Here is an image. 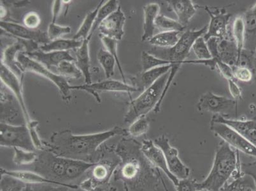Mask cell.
Returning <instances> with one entry per match:
<instances>
[{"mask_svg": "<svg viewBox=\"0 0 256 191\" xmlns=\"http://www.w3.org/2000/svg\"><path fill=\"white\" fill-rule=\"evenodd\" d=\"M238 150L235 151L225 142H220L216 150L212 167L206 178L196 183L198 190L222 191L228 182L240 176Z\"/></svg>", "mask_w": 256, "mask_h": 191, "instance_id": "3957f363", "label": "cell"}, {"mask_svg": "<svg viewBox=\"0 0 256 191\" xmlns=\"http://www.w3.org/2000/svg\"><path fill=\"white\" fill-rule=\"evenodd\" d=\"M210 130L232 148L256 158V146L228 125L211 120Z\"/></svg>", "mask_w": 256, "mask_h": 191, "instance_id": "9c48e42d", "label": "cell"}, {"mask_svg": "<svg viewBox=\"0 0 256 191\" xmlns=\"http://www.w3.org/2000/svg\"><path fill=\"white\" fill-rule=\"evenodd\" d=\"M160 6L156 3L148 4L144 6V34L142 36L143 42L150 41L155 36L156 20L160 14Z\"/></svg>", "mask_w": 256, "mask_h": 191, "instance_id": "7402d4cb", "label": "cell"}, {"mask_svg": "<svg viewBox=\"0 0 256 191\" xmlns=\"http://www.w3.org/2000/svg\"><path fill=\"white\" fill-rule=\"evenodd\" d=\"M232 36L238 51V57L244 48L246 43V29L243 17L239 16L235 18L232 25Z\"/></svg>", "mask_w": 256, "mask_h": 191, "instance_id": "f546056e", "label": "cell"}, {"mask_svg": "<svg viewBox=\"0 0 256 191\" xmlns=\"http://www.w3.org/2000/svg\"><path fill=\"white\" fill-rule=\"evenodd\" d=\"M160 182H162V186H164V188L165 191H172L170 188H169L168 186L167 185L166 182L164 181V174H162V172H160Z\"/></svg>", "mask_w": 256, "mask_h": 191, "instance_id": "816d5d0a", "label": "cell"}, {"mask_svg": "<svg viewBox=\"0 0 256 191\" xmlns=\"http://www.w3.org/2000/svg\"><path fill=\"white\" fill-rule=\"evenodd\" d=\"M98 60L103 68L107 79L114 76V68L117 64L115 58L108 51L100 50L98 53Z\"/></svg>", "mask_w": 256, "mask_h": 191, "instance_id": "1f68e13d", "label": "cell"}, {"mask_svg": "<svg viewBox=\"0 0 256 191\" xmlns=\"http://www.w3.org/2000/svg\"><path fill=\"white\" fill-rule=\"evenodd\" d=\"M0 145L4 148H18L28 151H37L28 128L26 124L13 125L1 122Z\"/></svg>", "mask_w": 256, "mask_h": 191, "instance_id": "52a82bcc", "label": "cell"}, {"mask_svg": "<svg viewBox=\"0 0 256 191\" xmlns=\"http://www.w3.org/2000/svg\"><path fill=\"white\" fill-rule=\"evenodd\" d=\"M169 76L170 72L158 79L150 88L144 90L136 98L130 102L124 117L126 123L132 124L138 118L146 116L150 111L154 110L164 92Z\"/></svg>", "mask_w": 256, "mask_h": 191, "instance_id": "5b68a950", "label": "cell"}, {"mask_svg": "<svg viewBox=\"0 0 256 191\" xmlns=\"http://www.w3.org/2000/svg\"><path fill=\"white\" fill-rule=\"evenodd\" d=\"M128 134V130L118 126L89 134H75L70 130H64L52 134L48 149L60 157L95 163L93 160L100 146L118 135Z\"/></svg>", "mask_w": 256, "mask_h": 191, "instance_id": "7a4b0ae2", "label": "cell"}, {"mask_svg": "<svg viewBox=\"0 0 256 191\" xmlns=\"http://www.w3.org/2000/svg\"><path fill=\"white\" fill-rule=\"evenodd\" d=\"M23 22L28 28L36 30L40 24L41 18L36 12H30L25 16Z\"/></svg>", "mask_w": 256, "mask_h": 191, "instance_id": "f6af8a7d", "label": "cell"}, {"mask_svg": "<svg viewBox=\"0 0 256 191\" xmlns=\"http://www.w3.org/2000/svg\"><path fill=\"white\" fill-rule=\"evenodd\" d=\"M70 90H84L90 93L96 98L98 102H101L98 93L100 92H138L139 88L134 86L128 85L124 82L116 80H107L90 84H84L80 86H70Z\"/></svg>", "mask_w": 256, "mask_h": 191, "instance_id": "4fadbf2b", "label": "cell"}, {"mask_svg": "<svg viewBox=\"0 0 256 191\" xmlns=\"http://www.w3.org/2000/svg\"><path fill=\"white\" fill-rule=\"evenodd\" d=\"M232 73L234 80L243 82H249L252 80L254 76L253 72L250 69L243 66H234L232 68Z\"/></svg>", "mask_w": 256, "mask_h": 191, "instance_id": "7bdbcfd3", "label": "cell"}, {"mask_svg": "<svg viewBox=\"0 0 256 191\" xmlns=\"http://www.w3.org/2000/svg\"><path fill=\"white\" fill-rule=\"evenodd\" d=\"M88 38L84 40L82 45L76 50V64L82 72L85 78L86 84H92V74H90V42Z\"/></svg>", "mask_w": 256, "mask_h": 191, "instance_id": "44dd1931", "label": "cell"}, {"mask_svg": "<svg viewBox=\"0 0 256 191\" xmlns=\"http://www.w3.org/2000/svg\"><path fill=\"white\" fill-rule=\"evenodd\" d=\"M23 191H34V190H32L31 185H30V184H27L26 187L25 188L24 190Z\"/></svg>", "mask_w": 256, "mask_h": 191, "instance_id": "11a10c76", "label": "cell"}, {"mask_svg": "<svg viewBox=\"0 0 256 191\" xmlns=\"http://www.w3.org/2000/svg\"><path fill=\"white\" fill-rule=\"evenodd\" d=\"M34 191H76L75 188L68 186L54 185V184H34L31 185Z\"/></svg>", "mask_w": 256, "mask_h": 191, "instance_id": "ee69618b", "label": "cell"}, {"mask_svg": "<svg viewBox=\"0 0 256 191\" xmlns=\"http://www.w3.org/2000/svg\"><path fill=\"white\" fill-rule=\"evenodd\" d=\"M180 32H160L155 34L150 40V43L156 48H173L178 43L182 36Z\"/></svg>", "mask_w": 256, "mask_h": 191, "instance_id": "4316f807", "label": "cell"}, {"mask_svg": "<svg viewBox=\"0 0 256 191\" xmlns=\"http://www.w3.org/2000/svg\"><path fill=\"white\" fill-rule=\"evenodd\" d=\"M218 50L221 62L229 65L232 68L236 66L238 51L234 40H220Z\"/></svg>", "mask_w": 256, "mask_h": 191, "instance_id": "603a6c76", "label": "cell"}, {"mask_svg": "<svg viewBox=\"0 0 256 191\" xmlns=\"http://www.w3.org/2000/svg\"><path fill=\"white\" fill-rule=\"evenodd\" d=\"M141 149L144 156L152 163L153 166L164 172L173 183L174 187L178 186V179L170 172L164 152L155 145L154 141L151 140H144L141 143Z\"/></svg>", "mask_w": 256, "mask_h": 191, "instance_id": "9a60e30c", "label": "cell"}, {"mask_svg": "<svg viewBox=\"0 0 256 191\" xmlns=\"http://www.w3.org/2000/svg\"><path fill=\"white\" fill-rule=\"evenodd\" d=\"M1 29L10 34L16 38L26 40L34 41L37 44H48L50 42L48 38V32L40 30L28 28L25 26L18 23L1 22H0Z\"/></svg>", "mask_w": 256, "mask_h": 191, "instance_id": "5bb4252c", "label": "cell"}, {"mask_svg": "<svg viewBox=\"0 0 256 191\" xmlns=\"http://www.w3.org/2000/svg\"><path fill=\"white\" fill-rule=\"evenodd\" d=\"M197 182L188 178L179 180L178 186H176V191H196Z\"/></svg>", "mask_w": 256, "mask_h": 191, "instance_id": "bcb514c9", "label": "cell"}, {"mask_svg": "<svg viewBox=\"0 0 256 191\" xmlns=\"http://www.w3.org/2000/svg\"><path fill=\"white\" fill-rule=\"evenodd\" d=\"M171 68L172 64H168L143 72L140 76L139 82L140 85L139 86V90L142 88L144 92V90L150 88L158 79L170 71Z\"/></svg>", "mask_w": 256, "mask_h": 191, "instance_id": "484cf974", "label": "cell"}, {"mask_svg": "<svg viewBox=\"0 0 256 191\" xmlns=\"http://www.w3.org/2000/svg\"><path fill=\"white\" fill-rule=\"evenodd\" d=\"M18 66L22 69L23 73L31 72L39 74L44 78L48 79L59 88L64 100H69L70 97V90L68 81L64 76L56 74L50 69L40 64L36 60L32 59L26 55L24 52L18 54L17 58Z\"/></svg>", "mask_w": 256, "mask_h": 191, "instance_id": "ba28073f", "label": "cell"}, {"mask_svg": "<svg viewBox=\"0 0 256 191\" xmlns=\"http://www.w3.org/2000/svg\"><path fill=\"white\" fill-rule=\"evenodd\" d=\"M0 191H23L27 184L8 176H1Z\"/></svg>", "mask_w": 256, "mask_h": 191, "instance_id": "f35d334b", "label": "cell"}, {"mask_svg": "<svg viewBox=\"0 0 256 191\" xmlns=\"http://www.w3.org/2000/svg\"><path fill=\"white\" fill-rule=\"evenodd\" d=\"M14 150L13 162L18 166L34 164L38 158L37 151H28L18 148H14Z\"/></svg>", "mask_w": 256, "mask_h": 191, "instance_id": "836d02e7", "label": "cell"}, {"mask_svg": "<svg viewBox=\"0 0 256 191\" xmlns=\"http://www.w3.org/2000/svg\"><path fill=\"white\" fill-rule=\"evenodd\" d=\"M243 66L248 68L255 74L256 72V56L254 53L249 50H246L245 48L242 50L240 55L239 56L236 66Z\"/></svg>", "mask_w": 256, "mask_h": 191, "instance_id": "ab89813d", "label": "cell"}, {"mask_svg": "<svg viewBox=\"0 0 256 191\" xmlns=\"http://www.w3.org/2000/svg\"></svg>", "mask_w": 256, "mask_h": 191, "instance_id": "94428289", "label": "cell"}, {"mask_svg": "<svg viewBox=\"0 0 256 191\" xmlns=\"http://www.w3.org/2000/svg\"><path fill=\"white\" fill-rule=\"evenodd\" d=\"M118 6H118V1L110 0V1L106 2L100 8L98 12L96 20H95L94 25H93L92 29L88 38L92 39L93 34L97 29H98L101 23L117 10Z\"/></svg>", "mask_w": 256, "mask_h": 191, "instance_id": "f1b7e54d", "label": "cell"}, {"mask_svg": "<svg viewBox=\"0 0 256 191\" xmlns=\"http://www.w3.org/2000/svg\"><path fill=\"white\" fill-rule=\"evenodd\" d=\"M150 121L146 116H142L132 122L128 128V134L132 138L142 136L150 129Z\"/></svg>", "mask_w": 256, "mask_h": 191, "instance_id": "74e56055", "label": "cell"}, {"mask_svg": "<svg viewBox=\"0 0 256 191\" xmlns=\"http://www.w3.org/2000/svg\"><path fill=\"white\" fill-rule=\"evenodd\" d=\"M204 9L210 18L207 32L203 36L206 42L212 38L229 39L228 38V26L232 15L228 14L224 8L212 10L210 8L206 6Z\"/></svg>", "mask_w": 256, "mask_h": 191, "instance_id": "7c38bea8", "label": "cell"}, {"mask_svg": "<svg viewBox=\"0 0 256 191\" xmlns=\"http://www.w3.org/2000/svg\"><path fill=\"white\" fill-rule=\"evenodd\" d=\"M154 143L164 152L165 160L170 172L178 180L188 178L190 169L182 162L178 156V151L170 144L169 140L164 135L158 137Z\"/></svg>", "mask_w": 256, "mask_h": 191, "instance_id": "30bf717a", "label": "cell"}, {"mask_svg": "<svg viewBox=\"0 0 256 191\" xmlns=\"http://www.w3.org/2000/svg\"><path fill=\"white\" fill-rule=\"evenodd\" d=\"M4 12H6V8L1 6V18H3L6 15Z\"/></svg>", "mask_w": 256, "mask_h": 191, "instance_id": "db71d44e", "label": "cell"}, {"mask_svg": "<svg viewBox=\"0 0 256 191\" xmlns=\"http://www.w3.org/2000/svg\"><path fill=\"white\" fill-rule=\"evenodd\" d=\"M248 174H250L251 176H253V178H254L255 182H256V174H252V173H248Z\"/></svg>", "mask_w": 256, "mask_h": 191, "instance_id": "9f6ffc18", "label": "cell"}, {"mask_svg": "<svg viewBox=\"0 0 256 191\" xmlns=\"http://www.w3.org/2000/svg\"><path fill=\"white\" fill-rule=\"evenodd\" d=\"M100 40L103 43L104 48H106V50L108 51L110 54L112 55L114 58H115L116 62L118 66V70H120L121 78H122L123 81L124 83L126 82L124 72H123L122 66H121L120 60L118 59V40L115 39L108 38V37L104 36L102 34H99Z\"/></svg>", "mask_w": 256, "mask_h": 191, "instance_id": "8d00e7d4", "label": "cell"}, {"mask_svg": "<svg viewBox=\"0 0 256 191\" xmlns=\"http://www.w3.org/2000/svg\"><path fill=\"white\" fill-rule=\"evenodd\" d=\"M167 2L170 8L178 16V22L184 26L186 27L196 14L197 8L192 0H170Z\"/></svg>", "mask_w": 256, "mask_h": 191, "instance_id": "ffe728a7", "label": "cell"}, {"mask_svg": "<svg viewBox=\"0 0 256 191\" xmlns=\"http://www.w3.org/2000/svg\"><path fill=\"white\" fill-rule=\"evenodd\" d=\"M220 59L217 58H212L210 60H186L184 64H204V66L210 68L212 70H214L217 68V62Z\"/></svg>", "mask_w": 256, "mask_h": 191, "instance_id": "7dc6e473", "label": "cell"}, {"mask_svg": "<svg viewBox=\"0 0 256 191\" xmlns=\"http://www.w3.org/2000/svg\"><path fill=\"white\" fill-rule=\"evenodd\" d=\"M83 40L75 39L59 38L51 41L48 44L40 46V50L43 52H64L70 50H76L82 45Z\"/></svg>", "mask_w": 256, "mask_h": 191, "instance_id": "cb8c5ba5", "label": "cell"}, {"mask_svg": "<svg viewBox=\"0 0 256 191\" xmlns=\"http://www.w3.org/2000/svg\"><path fill=\"white\" fill-rule=\"evenodd\" d=\"M197 60H210L212 58L208 46L203 36H200L194 42L192 46Z\"/></svg>", "mask_w": 256, "mask_h": 191, "instance_id": "60d3db41", "label": "cell"}, {"mask_svg": "<svg viewBox=\"0 0 256 191\" xmlns=\"http://www.w3.org/2000/svg\"><path fill=\"white\" fill-rule=\"evenodd\" d=\"M56 69L58 74L65 78L78 79L83 76L82 72L76 66L75 62L64 60L58 65Z\"/></svg>", "mask_w": 256, "mask_h": 191, "instance_id": "d6a6232c", "label": "cell"}, {"mask_svg": "<svg viewBox=\"0 0 256 191\" xmlns=\"http://www.w3.org/2000/svg\"><path fill=\"white\" fill-rule=\"evenodd\" d=\"M196 191H209L208 190H198Z\"/></svg>", "mask_w": 256, "mask_h": 191, "instance_id": "91938a15", "label": "cell"}, {"mask_svg": "<svg viewBox=\"0 0 256 191\" xmlns=\"http://www.w3.org/2000/svg\"><path fill=\"white\" fill-rule=\"evenodd\" d=\"M217 68L221 74H222L226 80H229V79L234 80V73H232V67H230L229 65L221 62L220 60H218L217 62Z\"/></svg>", "mask_w": 256, "mask_h": 191, "instance_id": "c3c4849f", "label": "cell"}, {"mask_svg": "<svg viewBox=\"0 0 256 191\" xmlns=\"http://www.w3.org/2000/svg\"><path fill=\"white\" fill-rule=\"evenodd\" d=\"M141 58L143 72L148 71L155 68L164 66V65L172 64L171 62L168 60L160 59L146 51H143L142 52Z\"/></svg>", "mask_w": 256, "mask_h": 191, "instance_id": "d590c367", "label": "cell"}, {"mask_svg": "<svg viewBox=\"0 0 256 191\" xmlns=\"http://www.w3.org/2000/svg\"><path fill=\"white\" fill-rule=\"evenodd\" d=\"M212 120L228 125L256 148V118L249 120H232L220 115H214Z\"/></svg>", "mask_w": 256, "mask_h": 191, "instance_id": "e0dca14e", "label": "cell"}, {"mask_svg": "<svg viewBox=\"0 0 256 191\" xmlns=\"http://www.w3.org/2000/svg\"><path fill=\"white\" fill-rule=\"evenodd\" d=\"M71 28L66 26H60L56 23L51 22L48 25V36L50 42L59 39L60 36L70 34Z\"/></svg>", "mask_w": 256, "mask_h": 191, "instance_id": "b9f144b4", "label": "cell"}, {"mask_svg": "<svg viewBox=\"0 0 256 191\" xmlns=\"http://www.w3.org/2000/svg\"><path fill=\"white\" fill-rule=\"evenodd\" d=\"M108 191H118L116 188H111L110 190H108Z\"/></svg>", "mask_w": 256, "mask_h": 191, "instance_id": "680465c9", "label": "cell"}, {"mask_svg": "<svg viewBox=\"0 0 256 191\" xmlns=\"http://www.w3.org/2000/svg\"><path fill=\"white\" fill-rule=\"evenodd\" d=\"M197 107L199 111L209 112L224 117V115L228 116L236 109V102L212 92H207L200 98Z\"/></svg>", "mask_w": 256, "mask_h": 191, "instance_id": "8fae6325", "label": "cell"}, {"mask_svg": "<svg viewBox=\"0 0 256 191\" xmlns=\"http://www.w3.org/2000/svg\"><path fill=\"white\" fill-rule=\"evenodd\" d=\"M156 29L160 32H183L186 27L182 25L178 20H172L164 15L159 14L155 22Z\"/></svg>", "mask_w": 256, "mask_h": 191, "instance_id": "4dcf8cb0", "label": "cell"}, {"mask_svg": "<svg viewBox=\"0 0 256 191\" xmlns=\"http://www.w3.org/2000/svg\"><path fill=\"white\" fill-rule=\"evenodd\" d=\"M256 164V160H255L254 162H252V163H250V164H248V166H255V165Z\"/></svg>", "mask_w": 256, "mask_h": 191, "instance_id": "6f0895ef", "label": "cell"}, {"mask_svg": "<svg viewBox=\"0 0 256 191\" xmlns=\"http://www.w3.org/2000/svg\"><path fill=\"white\" fill-rule=\"evenodd\" d=\"M208 29V25L198 30H187L184 32L178 43L173 48H157L152 50V54L160 59L168 60L171 62L172 68L170 71V76L168 82L172 84L176 78L186 58L190 55L194 42L200 36H203Z\"/></svg>", "mask_w": 256, "mask_h": 191, "instance_id": "277c9868", "label": "cell"}, {"mask_svg": "<svg viewBox=\"0 0 256 191\" xmlns=\"http://www.w3.org/2000/svg\"><path fill=\"white\" fill-rule=\"evenodd\" d=\"M62 4H64V2L60 1V0H56V1L54 2L52 22L56 23V22L60 11H62Z\"/></svg>", "mask_w": 256, "mask_h": 191, "instance_id": "f907efd6", "label": "cell"}, {"mask_svg": "<svg viewBox=\"0 0 256 191\" xmlns=\"http://www.w3.org/2000/svg\"><path fill=\"white\" fill-rule=\"evenodd\" d=\"M0 172H1V176H8L14 177V178H17L18 180L22 181L25 184H30V185L48 184L68 186V187L75 188H80V186H79L78 184H67L52 181L34 171H27V170H8L4 169V168H1Z\"/></svg>", "mask_w": 256, "mask_h": 191, "instance_id": "ac0fdd59", "label": "cell"}, {"mask_svg": "<svg viewBox=\"0 0 256 191\" xmlns=\"http://www.w3.org/2000/svg\"><path fill=\"white\" fill-rule=\"evenodd\" d=\"M104 2V1L102 0L94 10L89 12L87 14L83 20L82 24L79 28L73 39L78 40H84L88 38L92 29L95 20H96L98 12L100 8L103 6Z\"/></svg>", "mask_w": 256, "mask_h": 191, "instance_id": "83f0119b", "label": "cell"}, {"mask_svg": "<svg viewBox=\"0 0 256 191\" xmlns=\"http://www.w3.org/2000/svg\"><path fill=\"white\" fill-rule=\"evenodd\" d=\"M246 29V40L256 36V3L242 16Z\"/></svg>", "mask_w": 256, "mask_h": 191, "instance_id": "e575fe53", "label": "cell"}, {"mask_svg": "<svg viewBox=\"0 0 256 191\" xmlns=\"http://www.w3.org/2000/svg\"><path fill=\"white\" fill-rule=\"evenodd\" d=\"M25 54L43 64L48 69L52 67L57 68L58 65L64 60L76 62V59H74V58L70 54L69 51L45 52L42 50H38L31 53Z\"/></svg>", "mask_w": 256, "mask_h": 191, "instance_id": "d6986e66", "label": "cell"}, {"mask_svg": "<svg viewBox=\"0 0 256 191\" xmlns=\"http://www.w3.org/2000/svg\"><path fill=\"white\" fill-rule=\"evenodd\" d=\"M1 82L4 84L15 95L20 108L22 112L25 124L27 126L31 134L32 138L37 150H42L44 148L42 142L40 138L36 128L38 122L32 120L30 117L26 104L22 90V79L20 78L10 70L6 65L1 62V70H0Z\"/></svg>", "mask_w": 256, "mask_h": 191, "instance_id": "8992f818", "label": "cell"}, {"mask_svg": "<svg viewBox=\"0 0 256 191\" xmlns=\"http://www.w3.org/2000/svg\"><path fill=\"white\" fill-rule=\"evenodd\" d=\"M222 191H256L254 178L246 172L226 184Z\"/></svg>", "mask_w": 256, "mask_h": 191, "instance_id": "d4e9b609", "label": "cell"}, {"mask_svg": "<svg viewBox=\"0 0 256 191\" xmlns=\"http://www.w3.org/2000/svg\"><path fill=\"white\" fill-rule=\"evenodd\" d=\"M114 152L120 162L112 176L114 180L122 184L125 191H159L160 170L144 156L140 143L124 137Z\"/></svg>", "mask_w": 256, "mask_h": 191, "instance_id": "6da1fadb", "label": "cell"}, {"mask_svg": "<svg viewBox=\"0 0 256 191\" xmlns=\"http://www.w3.org/2000/svg\"><path fill=\"white\" fill-rule=\"evenodd\" d=\"M228 82V86H229V90L230 93L235 100H238L242 97V90L239 87L236 83L235 82L234 80L232 79H229L227 80Z\"/></svg>", "mask_w": 256, "mask_h": 191, "instance_id": "681fc988", "label": "cell"}, {"mask_svg": "<svg viewBox=\"0 0 256 191\" xmlns=\"http://www.w3.org/2000/svg\"><path fill=\"white\" fill-rule=\"evenodd\" d=\"M90 191H108V190H106V188H104L103 187H99L93 188V190Z\"/></svg>", "mask_w": 256, "mask_h": 191, "instance_id": "f5cc1de1", "label": "cell"}, {"mask_svg": "<svg viewBox=\"0 0 256 191\" xmlns=\"http://www.w3.org/2000/svg\"><path fill=\"white\" fill-rule=\"evenodd\" d=\"M126 16L120 6L101 23L98 28L100 34L120 41L124 34Z\"/></svg>", "mask_w": 256, "mask_h": 191, "instance_id": "2e32d148", "label": "cell"}]
</instances>
